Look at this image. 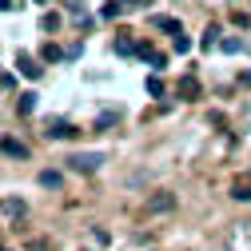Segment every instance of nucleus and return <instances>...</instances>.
Segmentation results:
<instances>
[{
	"instance_id": "1",
	"label": "nucleus",
	"mask_w": 251,
	"mask_h": 251,
	"mask_svg": "<svg viewBox=\"0 0 251 251\" xmlns=\"http://www.w3.org/2000/svg\"><path fill=\"white\" fill-rule=\"evenodd\" d=\"M104 160H108L104 151H76V155H68V168L80 172V176H92V172H100Z\"/></svg>"
},
{
	"instance_id": "2",
	"label": "nucleus",
	"mask_w": 251,
	"mask_h": 251,
	"mask_svg": "<svg viewBox=\"0 0 251 251\" xmlns=\"http://www.w3.org/2000/svg\"><path fill=\"white\" fill-rule=\"evenodd\" d=\"M16 68H20V76H28V80H40V72H44V68H40V60H36V56H28V52L16 56Z\"/></svg>"
},
{
	"instance_id": "3",
	"label": "nucleus",
	"mask_w": 251,
	"mask_h": 251,
	"mask_svg": "<svg viewBox=\"0 0 251 251\" xmlns=\"http://www.w3.org/2000/svg\"><path fill=\"white\" fill-rule=\"evenodd\" d=\"M44 136H48V140H72V136H76V128H72L68 120H48Z\"/></svg>"
},
{
	"instance_id": "4",
	"label": "nucleus",
	"mask_w": 251,
	"mask_h": 251,
	"mask_svg": "<svg viewBox=\"0 0 251 251\" xmlns=\"http://www.w3.org/2000/svg\"><path fill=\"white\" fill-rule=\"evenodd\" d=\"M172 207H176V196H172V192H155V196L148 200V211H151V215H164V211H172Z\"/></svg>"
},
{
	"instance_id": "5",
	"label": "nucleus",
	"mask_w": 251,
	"mask_h": 251,
	"mask_svg": "<svg viewBox=\"0 0 251 251\" xmlns=\"http://www.w3.org/2000/svg\"><path fill=\"white\" fill-rule=\"evenodd\" d=\"M0 151H4L8 160H28V144H20V140H12V136L0 140Z\"/></svg>"
},
{
	"instance_id": "6",
	"label": "nucleus",
	"mask_w": 251,
	"mask_h": 251,
	"mask_svg": "<svg viewBox=\"0 0 251 251\" xmlns=\"http://www.w3.org/2000/svg\"><path fill=\"white\" fill-rule=\"evenodd\" d=\"M151 28H160V32H172V36H183V24L176 16H151Z\"/></svg>"
},
{
	"instance_id": "7",
	"label": "nucleus",
	"mask_w": 251,
	"mask_h": 251,
	"mask_svg": "<svg viewBox=\"0 0 251 251\" xmlns=\"http://www.w3.org/2000/svg\"><path fill=\"white\" fill-rule=\"evenodd\" d=\"M231 200H239V203H251V176H239V179L231 183Z\"/></svg>"
},
{
	"instance_id": "8",
	"label": "nucleus",
	"mask_w": 251,
	"mask_h": 251,
	"mask_svg": "<svg viewBox=\"0 0 251 251\" xmlns=\"http://www.w3.org/2000/svg\"><path fill=\"white\" fill-rule=\"evenodd\" d=\"M176 92H179V96H183V100H200V80H196V76H183Z\"/></svg>"
},
{
	"instance_id": "9",
	"label": "nucleus",
	"mask_w": 251,
	"mask_h": 251,
	"mask_svg": "<svg viewBox=\"0 0 251 251\" xmlns=\"http://www.w3.org/2000/svg\"><path fill=\"white\" fill-rule=\"evenodd\" d=\"M136 56H140V60H148L151 68H164V64H168V60H164V52H155L151 44H140V52H136Z\"/></svg>"
},
{
	"instance_id": "10",
	"label": "nucleus",
	"mask_w": 251,
	"mask_h": 251,
	"mask_svg": "<svg viewBox=\"0 0 251 251\" xmlns=\"http://www.w3.org/2000/svg\"><path fill=\"white\" fill-rule=\"evenodd\" d=\"M0 207H4V215H8V219H24V211H28V203H24V200H4Z\"/></svg>"
},
{
	"instance_id": "11",
	"label": "nucleus",
	"mask_w": 251,
	"mask_h": 251,
	"mask_svg": "<svg viewBox=\"0 0 251 251\" xmlns=\"http://www.w3.org/2000/svg\"><path fill=\"white\" fill-rule=\"evenodd\" d=\"M124 12H128V4H124V0H108V4L100 8L104 20H116V16H124Z\"/></svg>"
},
{
	"instance_id": "12",
	"label": "nucleus",
	"mask_w": 251,
	"mask_h": 251,
	"mask_svg": "<svg viewBox=\"0 0 251 251\" xmlns=\"http://www.w3.org/2000/svg\"><path fill=\"white\" fill-rule=\"evenodd\" d=\"M36 179H40V187H52V192H60V183H64V176L52 172V168H48V172H40Z\"/></svg>"
},
{
	"instance_id": "13",
	"label": "nucleus",
	"mask_w": 251,
	"mask_h": 251,
	"mask_svg": "<svg viewBox=\"0 0 251 251\" xmlns=\"http://www.w3.org/2000/svg\"><path fill=\"white\" fill-rule=\"evenodd\" d=\"M16 112H20V116H32V112H36V92H24V96L16 100Z\"/></svg>"
},
{
	"instance_id": "14",
	"label": "nucleus",
	"mask_w": 251,
	"mask_h": 251,
	"mask_svg": "<svg viewBox=\"0 0 251 251\" xmlns=\"http://www.w3.org/2000/svg\"><path fill=\"white\" fill-rule=\"evenodd\" d=\"M116 52H120V56H136V52H140V44H136L132 36H116Z\"/></svg>"
},
{
	"instance_id": "15",
	"label": "nucleus",
	"mask_w": 251,
	"mask_h": 251,
	"mask_svg": "<svg viewBox=\"0 0 251 251\" xmlns=\"http://www.w3.org/2000/svg\"><path fill=\"white\" fill-rule=\"evenodd\" d=\"M64 56H68V52H60V48H56L52 40H48V44L40 48V60H44V64H56V60H64Z\"/></svg>"
},
{
	"instance_id": "16",
	"label": "nucleus",
	"mask_w": 251,
	"mask_h": 251,
	"mask_svg": "<svg viewBox=\"0 0 251 251\" xmlns=\"http://www.w3.org/2000/svg\"><path fill=\"white\" fill-rule=\"evenodd\" d=\"M200 44H203L207 52H211V48L219 44V28H215V24H211V28H207V32H203V40H200Z\"/></svg>"
},
{
	"instance_id": "17",
	"label": "nucleus",
	"mask_w": 251,
	"mask_h": 251,
	"mask_svg": "<svg viewBox=\"0 0 251 251\" xmlns=\"http://www.w3.org/2000/svg\"><path fill=\"white\" fill-rule=\"evenodd\" d=\"M148 96H155V100L164 96V80L160 76H148Z\"/></svg>"
},
{
	"instance_id": "18",
	"label": "nucleus",
	"mask_w": 251,
	"mask_h": 251,
	"mask_svg": "<svg viewBox=\"0 0 251 251\" xmlns=\"http://www.w3.org/2000/svg\"><path fill=\"white\" fill-rule=\"evenodd\" d=\"M40 28H44V32H56V28H60V16H56V12H44Z\"/></svg>"
},
{
	"instance_id": "19",
	"label": "nucleus",
	"mask_w": 251,
	"mask_h": 251,
	"mask_svg": "<svg viewBox=\"0 0 251 251\" xmlns=\"http://www.w3.org/2000/svg\"><path fill=\"white\" fill-rule=\"evenodd\" d=\"M112 124H116V112H104V116L96 120V132H104V128H112Z\"/></svg>"
},
{
	"instance_id": "20",
	"label": "nucleus",
	"mask_w": 251,
	"mask_h": 251,
	"mask_svg": "<svg viewBox=\"0 0 251 251\" xmlns=\"http://www.w3.org/2000/svg\"><path fill=\"white\" fill-rule=\"evenodd\" d=\"M172 44H176L179 56H183V52H192V40H187V36H172Z\"/></svg>"
},
{
	"instance_id": "21",
	"label": "nucleus",
	"mask_w": 251,
	"mask_h": 251,
	"mask_svg": "<svg viewBox=\"0 0 251 251\" xmlns=\"http://www.w3.org/2000/svg\"><path fill=\"white\" fill-rule=\"evenodd\" d=\"M219 48H224V52H239L243 40H235V36H231V40H219Z\"/></svg>"
},
{
	"instance_id": "22",
	"label": "nucleus",
	"mask_w": 251,
	"mask_h": 251,
	"mask_svg": "<svg viewBox=\"0 0 251 251\" xmlns=\"http://www.w3.org/2000/svg\"><path fill=\"white\" fill-rule=\"evenodd\" d=\"M243 84H247V88H251V72H243Z\"/></svg>"
},
{
	"instance_id": "23",
	"label": "nucleus",
	"mask_w": 251,
	"mask_h": 251,
	"mask_svg": "<svg viewBox=\"0 0 251 251\" xmlns=\"http://www.w3.org/2000/svg\"><path fill=\"white\" fill-rule=\"evenodd\" d=\"M0 8H12V0H0Z\"/></svg>"
},
{
	"instance_id": "24",
	"label": "nucleus",
	"mask_w": 251,
	"mask_h": 251,
	"mask_svg": "<svg viewBox=\"0 0 251 251\" xmlns=\"http://www.w3.org/2000/svg\"><path fill=\"white\" fill-rule=\"evenodd\" d=\"M36 4H44V0H36Z\"/></svg>"
}]
</instances>
